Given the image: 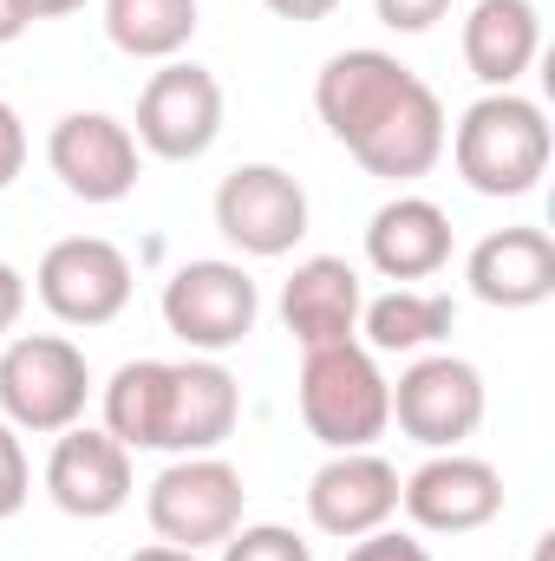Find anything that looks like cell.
<instances>
[{
  "mask_svg": "<svg viewBox=\"0 0 555 561\" xmlns=\"http://www.w3.org/2000/svg\"><path fill=\"white\" fill-rule=\"evenodd\" d=\"M444 144L477 196H530L550 170V118L536 99L517 92H484Z\"/></svg>",
  "mask_w": 555,
  "mask_h": 561,
  "instance_id": "obj_1",
  "label": "cell"
},
{
  "mask_svg": "<svg viewBox=\"0 0 555 561\" xmlns=\"http://www.w3.org/2000/svg\"><path fill=\"white\" fill-rule=\"evenodd\" d=\"M301 424L327 450H373L393 424V379L360 340L307 346L301 359Z\"/></svg>",
  "mask_w": 555,
  "mask_h": 561,
  "instance_id": "obj_2",
  "label": "cell"
},
{
  "mask_svg": "<svg viewBox=\"0 0 555 561\" xmlns=\"http://www.w3.org/2000/svg\"><path fill=\"white\" fill-rule=\"evenodd\" d=\"M86 392L92 373L66 333H26L0 353V419L13 431H39V437L72 431L86 419Z\"/></svg>",
  "mask_w": 555,
  "mask_h": 561,
  "instance_id": "obj_3",
  "label": "cell"
},
{
  "mask_svg": "<svg viewBox=\"0 0 555 561\" xmlns=\"http://www.w3.org/2000/svg\"><path fill=\"white\" fill-rule=\"evenodd\" d=\"M242 503H249L242 470L203 450V457H177V463L150 483L144 516H150L157 542L203 556V549H223V542L242 529Z\"/></svg>",
  "mask_w": 555,
  "mask_h": 561,
  "instance_id": "obj_4",
  "label": "cell"
},
{
  "mask_svg": "<svg viewBox=\"0 0 555 561\" xmlns=\"http://www.w3.org/2000/svg\"><path fill=\"white\" fill-rule=\"evenodd\" d=\"M262 294L242 262H183L163 280V327L190 353H229L256 333Z\"/></svg>",
  "mask_w": 555,
  "mask_h": 561,
  "instance_id": "obj_5",
  "label": "cell"
},
{
  "mask_svg": "<svg viewBox=\"0 0 555 561\" xmlns=\"http://www.w3.org/2000/svg\"><path fill=\"white\" fill-rule=\"evenodd\" d=\"M33 287L59 327H112L132 300V262L105 236H66L39 255Z\"/></svg>",
  "mask_w": 555,
  "mask_h": 561,
  "instance_id": "obj_6",
  "label": "cell"
},
{
  "mask_svg": "<svg viewBox=\"0 0 555 561\" xmlns=\"http://www.w3.org/2000/svg\"><path fill=\"white\" fill-rule=\"evenodd\" d=\"M393 419L424 450H457L484 424V373L451 353H424L393 386Z\"/></svg>",
  "mask_w": 555,
  "mask_h": 561,
  "instance_id": "obj_7",
  "label": "cell"
},
{
  "mask_svg": "<svg viewBox=\"0 0 555 561\" xmlns=\"http://www.w3.org/2000/svg\"><path fill=\"white\" fill-rule=\"evenodd\" d=\"M216 229L242 249L275 262L307 236V190L281 163H236L216 183Z\"/></svg>",
  "mask_w": 555,
  "mask_h": 561,
  "instance_id": "obj_8",
  "label": "cell"
},
{
  "mask_svg": "<svg viewBox=\"0 0 555 561\" xmlns=\"http://www.w3.org/2000/svg\"><path fill=\"white\" fill-rule=\"evenodd\" d=\"M223 131V85H216V72H203V66H163V72H150V85L138 92V150L150 157H163V163H190V157H203L209 144Z\"/></svg>",
  "mask_w": 555,
  "mask_h": 561,
  "instance_id": "obj_9",
  "label": "cell"
},
{
  "mask_svg": "<svg viewBox=\"0 0 555 561\" xmlns=\"http://www.w3.org/2000/svg\"><path fill=\"white\" fill-rule=\"evenodd\" d=\"M412 85H418V72L399 66L393 53H380V46H347V53H333V59L320 66V79H314V112H320V125H327L333 138L353 150Z\"/></svg>",
  "mask_w": 555,
  "mask_h": 561,
  "instance_id": "obj_10",
  "label": "cell"
},
{
  "mask_svg": "<svg viewBox=\"0 0 555 561\" xmlns=\"http://www.w3.org/2000/svg\"><path fill=\"white\" fill-rule=\"evenodd\" d=\"M46 163L79 203H125L138 190V138L105 112H66L46 138Z\"/></svg>",
  "mask_w": 555,
  "mask_h": 561,
  "instance_id": "obj_11",
  "label": "cell"
},
{
  "mask_svg": "<svg viewBox=\"0 0 555 561\" xmlns=\"http://www.w3.org/2000/svg\"><path fill=\"white\" fill-rule=\"evenodd\" d=\"M307 516L320 536L360 542L399 516V470L380 450H333L307 483Z\"/></svg>",
  "mask_w": 555,
  "mask_h": 561,
  "instance_id": "obj_12",
  "label": "cell"
},
{
  "mask_svg": "<svg viewBox=\"0 0 555 561\" xmlns=\"http://www.w3.org/2000/svg\"><path fill=\"white\" fill-rule=\"evenodd\" d=\"M399 510L412 516L418 529H431V536H471V529L503 516V477L484 457L438 450L431 463H418L412 477L399 483Z\"/></svg>",
  "mask_w": 555,
  "mask_h": 561,
  "instance_id": "obj_13",
  "label": "cell"
},
{
  "mask_svg": "<svg viewBox=\"0 0 555 561\" xmlns=\"http://www.w3.org/2000/svg\"><path fill=\"white\" fill-rule=\"evenodd\" d=\"M46 490L66 516L79 523H105L132 503V450L112 437V431H92V424H72L59 431L53 457H46Z\"/></svg>",
  "mask_w": 555,
  "mask_h": 561,
  "instance_id": "obj_14",
  "label": "cell"
},
{
  "mask_svg": "<svg viewBox=\"0 0 555 561\" xmlns=\"http://www.w3.org/2000/svg\"><path fill=\"white\" fill-rule=\"evenodd\" d=\"M464 280L484 307H503V313H523V307H543L555 294V242L543 229L517 222V229H490L471 262H464Z\"/></svg>",
  "mask_w": 555,
  "mask_h": 561,
  "instance_id": "obj_15",
  "label": "cell"
},
{
  "mask_svg": "<svg viewBox=\"0 0 555 561\" xmlns=\"http://www.w3.org/2000/svg\"><path fill=\"white\" fill-rule=\"evenodd\" d=\"M242 419V386L216 359H170V399H163V450L203 457Z\"/></svg>",
  "mask_w": 555,
  "mask_h": 561,
  "instance_id": "obj_16",
  "label": "cell"
},
{
  "mask_svg": "<svg viewBox=\"0 0 555 561\" xmlns=\"http://www.w3.org/2000/svg\"><path fill=\"white\" fill-rule=\"evenodd\" d=\"M360 275L340 262V255H307L287 287H281V320H287V333L301 340V353L307 346H340V340H353L360 333Z\"/></svg>",
  "mask_w": 555,
  "mask_h": 561,
  "instance_id": "obj_17",
  "label": "cell"
},
{
  "mask_svg": "<svg viewBox=\"0 0 555 561\" xmlns=\"http://www.w3.org/2000/svg\"><path fill=\"white\" fill-rule=\"evenodd\" d=\"M543 53V13L536 0H477L464 20V66L477 85L510 92Z\"/></svg>",
  "mask_w": 555,
  "mask_h": 561,
  "instance_id": "obj_18",
  "label": "cell"
},
{
  "mask_svg": "<svg viewBox=\"0 0 555 561\" xmlns=\"http://www.w3.org/2000/svg\"><path fill=\"white\" fill-rule=\"evenodd\" d=\"M366 262L386 280H431L451 262V216L424 196H393L366 229Z\"/></svg>",
  "mask_w": 555,
  "mask_h": 561,
  "instance_id": "obj_19",
  "label": "cell"
},
{
  "mask_svg": "<svg viewBox=\"0 0 555 561\" xmlns=\"http://www.w3.org/2000/svg\"><path fill=\"white\" fill-rule=\"evenodd\" d=\"M444 138H451V131H444V105H438V92L418 79L412 92L353 144V157H360V170L406 183V176H424V170L444 157Z\"/></svg>",
  "mask_w": 555,
  "mask_h": 561,
  "instance_id": "obj_20",
  "label": "cell"
},
{
  "mask_svg": "<svg viewBox=\"0 0 555 561\" xmlns=\"http://www.w3.org/2000/svg\"><path fill=\"white\" fill-rule=\"evenodd\" d=\"M451 320H457L451 294H418V287H393L373 307H360L366 353H418V346H438L451 333Z\"/></svg>",
  "mask_w": 555,
  "mask_h": 561,
  "instance_id": "obj_21",
  "label": "cell"
},
{
  "mask_svg": "<svg viewBox=\"0 0 555 561\" xmlns=\"http://www.w3.org/2000/svg\"><path fill=\"white\" fill-rule=\"evenodd\" d=\"M163 399H170V359H132L105 386V431L125 450H163Z\"/></svg>",
  "mask_w": 555,
  "mask_h": 561,
  "instance_id": "obj_22",
  "label": "cell"
},
{
  "mask_svg": "<svg viewBox=\"0 0 555 561\" xmlns=\"http://www.w3.org/2000/svg\"><path fill=\"white\" fill-rule=\"evenodd\" d=\"M105 33L132 59H177L196 39V0H105Z\"/></svg>",
  "mask_w": 555,
  "mask_h": 561,
  "instance_id": "obj_23",
  "label": "cell"
},
{
  "mask_svg": "<svg viewBox=\"0 0 555 561\" xmlns=\"http://www.w3.org/2000/svg\"><path fill=\"white\" fill-rule=\"evenodd\" d=\"M223 561H314V549L281 523H256V529H236L223 542Z\"/></svg>",
  "mask_w": 555,
  "mask_h": 561,
  "instance_id": "obj_24",
  "label": "cell"
},
{
  "mask_svg": "<svg viewBox=\"0 0 555 561\" xmlns=\"http://www.w3.org/2000/svg\"><path fill=\"white\" fill-rule=\"evenodd\" d=\"M26 496H33V470H26V450H20L13 424L0 419V523H7V516H20V510H26Z\"/></svg>",
  "mask_w": 555,
  "mask_h": 561,
  "instance_id": "obj_25",
  "label": "cell"
},
{
  "mask_svg": "<svg viewBox=\"0 0 555 561\" xmlns=\"http://www.w3.org/2000/svg\"><path fill=\"white\" fill-rule=\"evenodd\" d=\"M373 7H380V26L393 33H431L451 13V0H373Z\"/></svg>",
  "mask_w": 555,
  "mask_h": 561,
  "instance_id": "obj_26",
  "label": "cell"
},
{
  "mask_svg": "<svg viewBox=\"0 0 555 561\" xmlns=\"http://www.w3.org/2000/svg\"><path fill=\"white\" fill-rule=\"evenodd\" d=\"M347 561H431V549L412 542V536H399V529H373V536H360L347 549Z\"/></svg>",
  "mask_w": 555,
  "mask_h": 561,
  "instance_id": "obj_27",
  "label": "cell"
},
{
  "mask_svg": "<svg viewBox=\"0 0 555 561\" xmlns=\"http://www.w3.org/2000/svg\"><path fill=\"white\" fill-rule=\"evenodd\" d=\"M20 163H26V131H20V118H13V105L0 99V190L20 176Z\"/></svg>",
  "mask_w": 555,
  "mask_h": 561,
  "instance_id": "obj_28",
  "label": "cell"
},
{
  "mask_svg": "<svg viewBox=\"0 0 555 561\" xmlns=\"http://www.w3.org/2000/svg\"><path fill=\"white\" fill-rule=\"evenodd\" d=\"M20 307H26V280H20V268H7V262H0V333H13Z\"/></svg>",
  "mask_w": 555,
  "mask_h": 561,
  "instance_id": "obj_29",
  "label": "cell"
},
{
  "mask_svg": "<svg viewBox=\"0 0 555 561\" xmlns=\"http://www.w3.org/2000/svg\"><path fill=\"white\" fill-rule=\"evenodd\" d=\"M275 20H294V26H314V20H327L340 0H262Z\"/></svg>",
  "mask_w": 555,
  "mask_h": 561,
  "instance_id": "obj_30",
  "label": "cell"
},
{
  "mask_svg": "<svg viewBox=\"0 0 555 561\" xmlns=\"http://www.w3.org/2000/svg\"><path fill=\"white\" fill-rule=\"evenodd\" d=\"M26 26H33V13H26V0H0V46H7V39H20Z\"/></svg>",
  "mask_w": 555,
  "mask_h": 561,
  "instance_id": "obj_31",
  "label": "cell"
},
{
  "mask_svg": "<svg viewBox=\"0 0 555 561\" xmlns=\"http://www.w3.org/2000/svg\"><path fill=\"white\" fill-rule=\"evenodd\" d=\"M125 561H203L196 549H170V542H150V549H138V556H125Z\"/></svg>",
  "mask_w": 555,
  "mask_h": 561,
  "instance_id": "obj_32",
  "label": "cell"
},
{
  "mask_svg": "<svg viewBox=\"0 0 555 561\" xmlns=\"http://www.w3.org/2000/svg\"><path fill=\"white\" fill-rule=\"evenodd\" d=\"M86 0H26V13L33 20H59V13H79Z\"/></svg>",
  "mask_w": 555,
  "mask_h": 561,
  "instance_id": "obj_33",
  "label": "cell"
},
{
  "mask_svg": "<svg viewBox=\"0 0 555 561\" xmlns=\"http://www.w3.org/2000/svg\"><path fill=\"white\" fill-rule=\"evenodd\" d=\"M530 561H550V536H543V542H536V556H530Z\"/></svg>",
  "mask_w": 555,
  "mask_h": 561,
  "instance_id": "obj_34",
  "label": "cell"
}]
</instances>
